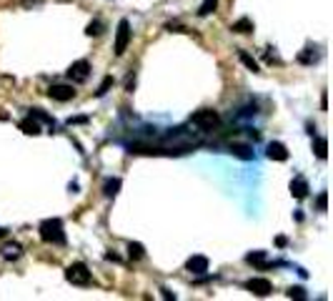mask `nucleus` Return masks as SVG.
Instances as JSON below:
<instances>
[{"label":"nucleus","instance_id":"obj_1","mask_svg":"<svg viewBox=\"0 0 333 301\" xmlns=\"http://www.w3.org/2000/svg\"><path fill=\"white\" fill-rule=\"evenodd\" d=\"M38 233L45 243L53 246H66V231H63V221L61 219H45L38 226Z\"/></svg>","mask_w":333,"mask_h":301},{"label":"nucleus","instance_id":"obj_2","mask_svg":"<svg viewBox=\"0 0 333 301\" xmlns=\"http://www.w3.org/2000/svg\"><path fill=\"white\" fill-rule=\"evenodd\" d=\"M66 281L73 284V286H93V274L88 271L85 264L75 261V264H70L66 269Z\"/></svg>","mask_w":333,"mask_h":301},{"label":"nucleus","instance_id":"obj_3","mask_svg":"<svg viewBox=\"0 0 333 301\" xmlns=\"http://www.w3.org/2000/svg\"><path fill=\"white\" fill-rule=\"evenodd\" d=\"M191 126H196L200 133L213 131V128L220 126V116H218L215 111H210V108H203V111H198V113L191 116Z\"/></svg>","mask_w":333,"mask_h":301},{"label":"nucleus","instance_id":"obj_4","mask_svg":"<svg viewBox=\"0 0 333 301\" xmlns=\"http://www.w3.org/2000/svg\"><path fill=\"white\" fill-rule=\"evenodd\" d=\"M128 43H131V23L123 18V20L118 23V30H116V45H113V51H116L118 58L128 51Z\"/></svg>","mask_w":333,"mask_h":301},{"label":"nucleus","instance_id":"obj_5","mask_svg":"<svg viewBox=\"0 0 333 301\" xmlns=\"http://www.w3.org/2000/svg\"><path fill=\"white\" fill-rule=\"evenodd\" d=\"M48 95H50L53 101H58V103H68V101L75 98V88H73V85H66V83H53V85L48 88Z\"/></svg>","mask_w":333,"mask_h":301},{"label":"nucleus","instance_id":"obj_6","mask_svg":"<svg viewBox=\"0 0 333 301\" xmlns=\"http://www.w3.org/2000/svg\"><path fill=\"white\" fill-rule=\"evenodd\" d=\"M68 78L73 83H85L90 78V63L88 61H75L70 68H68Z\"/></svg>","mask_w":333,"mask_h":301},{"label":"nucleus","instance_id":"obj_7","mask_svg":"<svg viewBox=\"0 0 333 301\" xmlns=\"http://www.w3.org/2000/svg\"><path fill=\"white\" fill-rule=\"evenodd\" d=\"M246 289H248L253 296H261V299L273 291V286H270L268 279H248V281H246Z\"/></svg>","mask_w":333,"mask_h":301},{"label":"nucleus","instance_id":"obj_8","mask_svg":"<svg viewBox=\"0 0 333 301\" xmlns=\"http://www.w3.org/2000/svg\"><path fill=\"white\" fill-rule=\"evenodd\" d=\"M288 188H291V196H293V198H298V201H301V198H306V196L311 193V186H308V181H306L303 176H296V178L291 181V186H288Z\"/></svg>","mask_w":333,"mask_h":301},{"label":"nucleus","instance_id":"obj_9","mask_svg":"<svg viewBox=\"0 0 333 301\" xmlns=\"http://www.w3.org/2000/svg\"><path fill=\"white\" fill-rule=\"evenodd\" d=\"M246 261H248V264H253V266H258V269H270V266H278V261L268 259L266 251H251V254L246 256Z\"/></svg>","mask_w":333,"mask_h":301},{"label":"nucleus","instance_id":"obj_10","mask_svg":"<svg viewBox=\"0 0 333 301\" xmlns=\"http://www.w3.org/2000/svg\"><path fill=\"white\" fill-rule=\"evenodd\" d=\"M0 256H3L5 261H18V259L23 256V246H20L18 241H8V243L0 246Z\"/></svg>","mask_w":333,"mask_h":301},{"label":"nucleus","instance_id":"obj_11","mask_svg":"<svg viewBox=\"0 0 333 301\" xmlns=\"http://www.w3.org/2000/svg\"><path fill=\"white\" fill-rule=\"evenodd\" d=\"M228 153L236 156V158H241V161H253L256 158V150H253V146H248V143H231L228 146Z\"/></svg>","mask_w":333,"mask_h":301},{"label":"nucleus","instance_id":"obj_12","mask_svg":"<svg viewBox=\"0 0 333 301\" xmlns=\"http://www.w3.org/2000/svg\"><path fill=\"white\" fill-rule=\"evenodd\" d=\"M266 156L270 161H281V163H283V161H288V148H286L281 141H270L266 146Z\"/></svg>","mask_w":333,"mask_h":301},{"label":"nucleus","instance_id":"obj_13","mask_svg":"<svg viewBox=\"0 0 333 301\" xmlns=\"http://www.w3.org/2000/svg\"><path fill=\"white\" fill-rule=\"evenodd\" d=\"M208 266H210V261H208L205 256H191V259L186 261V269H188L191 274H196V276L205 274V271H208Z\"/></svg>","mask_w":333,"mask_h":301},{"label":"nucleus","instance_id":"obj_14","mask_svg":"<svg viewBox=\"0 0 333 301\" xmlns=\"http://www.w3.org/2000/svg\"><path fill=\"white\" fill-rule=\"evenodd\" d=\"M318 58H321L318 45H306V48L298 53V63H303V66H313V63H318Z\"/></svg>","mask_w":333,"mask_h":301},{"label":"nucleus","instance_id":"obj_15","mask_svg":"<svg viewBox=\"0 0 333 301\" xmlns=\"http://www.w3.org/2000/svg\"><path fill=\"white\" fill-rule=\"evenodd\" d=\"M20 131L28 133V136H38V133H40V121H35V118L28 113V118L20 121Z\"/></svg>","mask_w":333,"mask_h":301},{"label":"nucleus","instance_id":"obj_16","mask_svg":"<svg viewBox=\"0 0 333 301\" xmlns=\"http://www.w3.org/2000/svg\"><path fill=\"white\" fill-rule=\"evenodd\" d=\"M118 191H121V178H105V181H103V193H105V198H116Z\"/></svg>","mask_w":333,"mask_h":301},{"label":"nucleus","instance_id":"obj_17","mask_svg":"<svg viewBox=\"0 0 333 301\" xmlns=\"http://www.w3.org/2000/svg\"><path fill=\"white\" fill-rule=\"evenodd\" d=\"M30 116H33L35 121H40V123H48L50 128H56V118H53V116H48L43 108H30Z\"/></svg>","mask_w":333,"mask_h":301},{"label":"nucleus","instance_id":"obj_18","mask_svg":"<svg viewBox=\"0 0 333 301\" xmlns=\"http://www.w3.org/2000/svg\"><path fill=\"white\" fill-rule=\"evenodd\" d=\"M231 30H233V33H251V30H253V20H251V18H241V20H236V23L231 25Z\"/></svg>","mask_w":333,"mask_h":301},{"label":"nucleus","instance_id":"obj_19","mask_svg":"<svg viewBox=\"0 0 333 301\" xmlns=\"http://www.w3.org/2000/svg\"><path fill=\"white\" fill-rule=\"evenodd\" d=\"M238 58L243 61V66H246L248 71H253V73H258V71H261V66H258V61H256L253 56H248L246 51H238Z\"/></svg>","mask_w":333,"mask_h":301},{"label":"nucleus","instance_id":"obj_20","mask_svg":"<svg viewBox=\"0 0 333 301\" xmlns=\"http://www.w3.org/2000/svg\"><path fill=\"white\" fill-rule=\"evenodd\" d=\"M143 256H145V248H143V243H138V241H131V243H128V259L138 261V259H143Z\"/></svg>","mask_w":333,"mask_h":301},{"label":"nucleus","instance_id":"obj_21","mask_svg":"<svg viewBox=\"0 0 333 301\" xmlns=\"http://www.w3.org/2000/svg\"><path fill=\"white\" fill-rule=\"evenodd\" d=\"M215 8H218V0H203V3H200V8H198V15H200V18H208Z\"/></svg>","mask_w":333,"mask_h":301},{"label":"nucleus","instance_id":"obj_22","mask_svg":"<svg viewBox=\"0 0 333 301\" xmlns=\"http://www.w3.org/2000/svg\"><path fill=\"white\" fill-rule=\"evenodd\" d=\"M316 156H318L321 161L328 158V141H326V138H316Z\"/></svg>","mask_w":333,"mask_h":301},{"label":"nucleus","instance_id":"obj_23","mask_svg":"<svg viewBox=\"0 0 333 301\" xmlns=\"http://www.w3.org/2000/svg\"><path fill=\"white\" fill-rule=\"evenodd\" d=\"M233 116H236L238 121H241V118H251V116H256V103H253V106H243V108H238Z\"/></svg>","mask_w":333,"mask_h":301},{"label":"nucleus","instance_id":"obj_24","mask_svg":"<svg viewBox=\"0 0 333 301\" xmlns=\"http://www.w3.org/2000/svg\"><path fill=\"white\" fill-rule=\"evenodd\" d=\"M110 85H113V75H105V78H103V83H100V88L95 90V95H98V98H103V95L110 90Z\"/></svg>","mask_w":333,"mask_h":301},{"label":"nucleus","instance_id":"obj_25","mask_svg":"<svg viewBox=\"0 0 333 301\" xmlns=\"http://www.w3.org/2000/svg\"><path fill=\"white\" fill-rule=\"evenodd\" d=\"M288 299H308V294H306V289L303 286H293V289H288Z\"/></svg>","mask_w":333,"mask_h":301},{"label":"nucleus","instance_id":"obj_26","mask_svg":"<svg viewBox=\"0 0 333 301\" xmlns=\"http://www.w3.org/2000/svg\"><path fill=\"white\" fill-rule=\"evenodd\" d=\"M85 33H88V35H100V33H103V20H93V23L85 28Z\"/></svg>","mask_w":333,"mask_h":301},{"label":"nucleus","instance_id":"obj_27","mask_svg":"<svg viewBox=\"0 0 333 301\" xmlns=\"http://www.w3.org/2000/svg\"><path fill=\"white\" fill-rule=\"evenodd\" d=\"M316 206H318V211H326V209H328V193H326V191H321V193H318Z\"/></svg>","mask_w":333,"mask_h":301},{"label":"nucleus","instance_id":"obj_28","mask_svg":"<svg viewBox=\"0 0 333 301\" xmlns=\"http://www.w3.org/2000/svg\"><path fill=\"white\" fill-rule=\"evenodd\" d=\"M133 85H135V73L128 75V80H126V90L128 93H133Z\"/></svg>","mask_w":333,"mask_h":301},{"label":"nucleus","instance_id":"obj_29","mask_svg":"<svg viewBox=\"0 0 333 301\" xmlns=\"http://www.w3.org/2000/svg\"><path fill=\"white\" fill-rule=\"evenodd\" d=\"M105 259H108V261H118V264L123 261V259H121L118 254H113V251H110V254H105Z\"/></svg>","mask_w":333,"mask_h":301},{"label":"nucleus","instance_id":"obj_30","mask_svg":"<svg viewBox=\"0 0 333 301\" xmlns=\"http://www.w3.org/2000/svg\"><path fill=\"white\" fill-rule=\"evenodd\" d=\"M275 243H278V246H286V243H288V238H286V236H278V238H275Z\"/></svg>","mask_w":333,"mask_h":301},{"label":"nucleus","instance_id":"obj_31","mask_svg":"<svg viewBox=\"0 0 333 301\" xmlns=\"http://www.w3.org/2000/svg\"><path fill=\"white\" fill-rule=\"evenodd\" d=\"M160 291H163V299H176V294H171L168 289H160Z\"/></svg>","mask_w":333,"mask_h":301},{"label":"nucleus","instance_id":"obj_32","mask_svg":"<svg viewBox=\"0 0 333 301\" xmlns=\"http://www.w3.org/2000/svg\"><path fill=\"white\" fill-rule=\"evenodd\" d=\"M3 236H8V228H0V238H3Z\"/></svg>","mask_w":333,"mask_h":301}]
</instances>
